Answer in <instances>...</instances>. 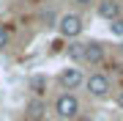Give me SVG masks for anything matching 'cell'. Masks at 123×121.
Masks as SVG:
<instances>
[{
  "mask_svg": "<svg viewBox=\"0 0 123 121\" xmlns=\"http://www.w3.org/2000/svg\"><path fill=\"white\" fill-rule=\"evenodd\" d=\"M55 116L60 121H74L79 116V99L74 94H60L55 99Z\"/></svg>",
  "mask_w": 123,
  "mask_h": 121,
  "instance_id": "6da1fadb",
  "label": "cell"
},
{
  "mask_svg": "<svg viewBox=\"0 0 123 121\" xmlns=\"http://www.w3.org/2000/svg\"><path fill=\"white\" fill-rule=\"evenodd\" d=\"M120 52H123V44H120Z\"/></svg>",
  "mask_w": 123,
  "mask_h": 121,
  "instance_id": "2e32d148",
  "label": "cell"
},
{
  "mask_svg": "<svg viewBox=\"0 0 123 121\" xmlns=\"http://www.w3.org/2000/svg\"><path fill=\"white\" fill-rule=\"evenodd\" d=\"M85 88H88L90 96H96V99H107V96H110V91H112V83H110V77H107V74L93 72L88 80H85Z\"/></svg>",
  "mask_w": 123,
  "mask_h": 121,
  "instance_id": "3957f363",
  "label": "cell"
},
{
  "mask_svg": "<svg viewBox=\"0 0 123 121\" xmlns=\"http://www.w3.org/2000/svg\"><path fill=\"white\" fill-rule=\"evenodd\" d=\"M74 121H93V118H90V116H77Z\"/></svg>",
  "mask_w": 123,
  "mask_h": 121,
  "instance_id": "5bb4252c",
  "label": "cell"
},
{
  "mask_svg": "<svg viewBox=\"0 0 123 121\" xmlns=\"http://www.w3.org/2000/svg\"><path fill=\"white\" fill-rule=\"evenodd\" d=\"M30 91H33V99H41L47 91V77L44 74H33L30 77Z\"/></svg>",
  "mask_w": 123,
  "mask_h": 121,
  "instance_id": "ba28073f",
  "label": "cell"
},
{
  "mask_svg": "<svg viewBox=\"0 0 123 121\" xmlns=\"http://www.w3.org/2000/svg\"><path fill=\"white\" fill-rule=\"evenodd\" d=\"M104 44H101L98 39H90L85 41V52H82V63H90V66H98L101 61H104Z\"/></svg>",
  "mask_w": 123,
  "mask_h": 121,
  "instance_id": "5b68a950",
  "label": "cell"
},
{
  "mask_svg": "<svg viewBox=\"0 0 123 121\" xmlns=\"http://www.w3.org/2000/svg\"><path fill=\"white\" fill-rule=\"evenodd\" d=\"M44 116H47L44 99H30V102L25 105V118H27V121H41Z\"/></svg>",
  "mask_w": 123,
  "mask_h": 121,
  "instance_id": "52a82bcc",
  "label": "cell"
},
{
  "mask_svg": "<svg viewBox=\"0 0 123 121\" xmlns=\"http://www.w3.org/2000/svg\"><path fill=\"white\" fill-rule=\"evenodd\" d=\"M57 33H60L63 39L74 41L79 33H82V17L79 14H63V17H57Z\"/></svg>",
  "mask_w": 123,
  "mask_h": 121,
  "instance_id": "7a4b0ae2",
  "label": "cell"
},
{
  "mask_svg": "<svg viewBox=\"0 0 123 121\" xmlns=\"http://www.w3.org/2000/svg\"><path fill=\"white\" fill-rule=\"evenodd\" d=\"M8 39H11V36H8V28L0 22V50H6V47H8Z\"/></svg>",
  "mask_w": 123,
  "mask_h": 121,
  "instance_id": "7c38bea8",
  "label": "cell"
},
{
  "mask_svg": "<svg viewBox=\"0 0 123 121\" xmlns=\"http://www.w3.org/2000/svg\"><path fill=\"white\" fill-rule=\"evenodd\" d=\"M118 105H120V110H123V91L118 94Z\"/></svg>",
  "mask_w": 123,
  "mask_h": 121,
  "instance_id": "9a60e30c",
  "label": "cell"
},
{
  "mask_svg": "<svg viewBox=\"0 0 123 121\" xmlns=\"http://www.w3.org/2000/svg\"><path fill=\"white\" fill-rule=\"evenodd\" d=\"M66 52H68V58L71 61H74V63H82V52H85V41H68V50H66Z\"/></svg>",
  "mask_w": 123,
  "mask_h": 121,
  "instance_id": "9c48e42d",
  "label": "cell"
},
{
  "mask_svg": "<svg viewBox=\"0 0 123 121\" xmlns=\"http://www.w3.org/2000/svg\"><path fill=\"white\" fill-rule=\"evenodd\" d=\"M55 25H57V14H55L52 8L41 11V28H47V30H49V28H55Z\"/></svg>",
  "mask_w": 123,
  "mask_h": 121,
  "instance_id": "30bf717a",
  "label": "cell"
},
{
  "mask_svg": "<svg viewBox=\"0 0 123 121\" xmlns=\"http://www.w3.org/2000/svg\"><path fill=\"white\" fill-rule=\"evenodd\" d=\"M110 33L112 36H123V17H118V19L110 22Z\"/></svg>",
  "mask_w": 123,
  "mask_h": 121,
  "instance_id": "8fae6325",
  "label": "cell"
},
{
  "mask_svg": "<svg viewBox=\"0 0 123 121\" xmlns=\"http://www.w3.org/2000/svg\"><path fill=\"white\" fill-rule=\"evenodd\" d=\"M96 14L101 19H107V22H112V19L120 17V3L118 0H98L96 3Z\"/></svg>",
  "mask_w": 123,
  "mask_h": 121,
  "instance_id": "8992f818",
  "label": "cell"
},
{
  "mask_svg": "<svg viewBox=\"0 0 123 121\" xmlns=\"http://www.w3.org/2000/svg\"><path fill=\"white\" fill-rule=\"evenodd\" d=\"M57 83H60L63 94H71L74 88H79V85L85 83V77H82V72H79V69L68 66V69H60V74H57Z\"/></svg>",
  "mask_w": 123,
  "mask_h": 121,
  "instance_id": "277c9868",
  "label": "cell"
},
{
  "mask_svg": "<svg viewBox=\"0 0 123 121\" xmlns=\"http://www.w3.org/2000/svg\"><path fill=\"white\" fill-rule=\"evenodd\" d=\"M74 3H79V6H90V3H96V0H74Z\"/></svg>",
  "mask_w": 123,
  "mask_h": 121,
  "instance_id": "4fadbf2b",
  "label": "cell"
}]
</instances>
